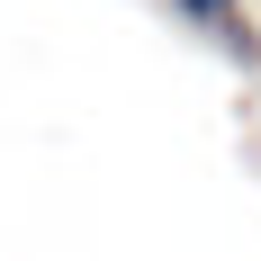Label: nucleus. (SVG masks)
I'll return each mask as SVG.
<instances>
[{"label": "nucleus", "instance_id": "f257e3e1", "mask_svg": "<svg viewBox=\"0 0 261 261\" xmlns=\"http://www.w3.org/2000/svg\"><path fill=\"white\" fill-rule=\"evenodd\" d=\"M180 9H189V18H216V36H234V45H243V27H234V0H180Z\"/></svg>", "mask_w": 261, "mask_h": 261}]
</instances>
